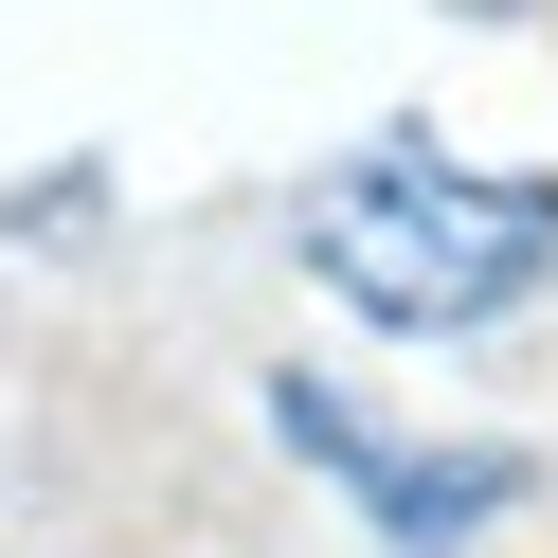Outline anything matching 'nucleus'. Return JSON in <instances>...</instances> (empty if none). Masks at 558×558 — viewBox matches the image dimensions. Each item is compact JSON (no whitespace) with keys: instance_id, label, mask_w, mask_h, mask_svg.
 Wrapping results in <instances>:
<instances>
[{"instance_id":"obj_1","label":"nucleus","mask_w":558,"mask_h":558,"mask_svg":"<svg viewBox=\"0 0 558 558\" xmlns=\"http://www.w3.org/2000/svg\"><path fill=\"white\" fill-rule=\"evenodd\" d=\"M289 253L378 342H486L558 270V162H450L433 126H397V145H342L289 198Z\"/></svg>"},{"instance_id":"obj_2","label":"nucleus","mask_w":558,"mask_h":558,"mask_svg":"<svg viewBox=\"0 0 558 558\" xmlns=\"http://www.w3.org/2000/svg\"><path fill=\"white\" fill-rule=\"evenodd\" d=\"M270 433H289L397 558H469V541H505V522L541 505V450H505V433H378V414L325 397V378H270Z\"/></svg>"}]
</instances>
